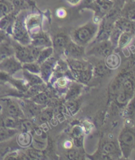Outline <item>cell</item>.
Listing matches in <instances>:
<instances>
[{"mask_svg":"<svg viewBox=\"0 0 135 160\" xmlns=\"http://www.w3.org/2000/svg\"><path fill=\"white\" fill-rule=\"evenodd\" d=\"M99 25L96 22H88L75 29L71 32V40L76 44L85 46L92 42L97 34Z\"/></svg>","mask_w":135,"mask_h":160,"instance_id":"cell-1","label":"cell"},{"mask_svg":"<svg viewBox=\"0 0 135 160\" xmlns=\"http://www.w3.org/2000/svg\"><path fill=\"white\" fill-rule=\"evenodd\" d=\"M11 34L14 40L19 44L27 46L30 44V35L25 24L20 19H16L11 28Z\"/></svg>","mask_w":135,"mask_h":160,"instance_id":"cell-2","label":"cell"},{"mask_svg":"<svg viewBox=\"0 0 135 160\" xmlns=\"http://www.w3.org/2000/svg\"><path fill=\"white\" fill-rule=\"evenodd\" d=\"M119 148L122 154L128 158L131 155L134 146V134L130 129L122 131L119 137Z\"/></svg>","mask_w":135,"mask_h":160,"instance_id":"cell-3","label":"cell"},{"mask_svg":"<svg viewBox=\"0 0 135 160\" xmlns=\"http://www.w3.org/2000/svg\"><path fill=\"white\" fill-rule=\"evenodd\" d=\"M14 48V56L19 60L21 63L35 62L34 61L31 54V46L22 45L15 40L11 43Z\"/></svg>","mask_w":135,"mask_h":160,"instance_id":"cell-4","label":"cell"},{"mask_svg":"<svg viewBox=\"0 0 135 160\" xmlns=\"http://www.w3.org/2000/svg\"><path fill=\"white\" fill-rule=\"evenodd\" d=\"M114 47L109 40L96 43L91 46L88 54L92 55L96 57L106 58L109 54L113 52Z\"/></svg>","mask_w":135,"mask_h":160,"instance_id":"cell-5","label":"cell"},{"mask_svg":"<svg viewBox=\"0 0 135 160\" xmlns=\"http://www.w3.org/2000/svg\"><path fill=\"white\" fill-rule=\"evenodd\" d=\"M22 69V63L14 55L6 58L0 62V70L6 72L10 75H13Z\"/></svg>","mask_w":135,"mask_h":160,"instance_id":"cell-6","label":"cell"},{"mask_svg":"<svg viewBox=\"0 0 135 160\" xmlns=\"http://www.w3.org/2000/svg\"><path fill=\"white\" fill-rule=\"evenodd\" d=\"M30 45L40 48L51 47L52 41L47 33L40 30L30 35Z\"/></svg>","mask_w":135,"mask_h":160,"instance_id":"cell-7","label":"cell"},{"mask_svg":"<svg viewBox=\"0 0 135 160\" xmlns=\"http://www.w3.org/2000/svg\"><path fill=\"white\" fill-rule=\"evenodd\" d=\"M63 52L69 58L79 59L84 56L85 49L84 46H80L72 40H70L65 46Z\"/></svg>","mask_w":135,"mask_h":160,"instance_id":"cell-8","label":"cell"},{"mask_svg":"<svg viewBox=\"0 0 135 160\" xmlns=\"http://www.w3.org/2000/svg\"><path fill=\"white\" fill-rule=\"evenodd\" d=\"M5 110L8 116L16 119H24V113L20 106L15 101L8 99L5 101Z\"/></svg>","mask_w":135,"mask_h":160,"instance_id":"cell-9","label":"cell"},{"mask_svg":"<svg viewBox=\"0 0 135 160\" xmlns=\"http://www.w3.org/2000/svg\"><path fill=\"white\" fill-rule=\"evenodd\" d=\"M113 0H94L92 3L93 8L98 14V17L106 15L113 7Z\"/></svg>","mask_w":135,"mask_h":160,"instance_id":"cell-10","label":"cell"},{"mask_svg":"<svg viewBox=\"0 0 135 160\" xmlns=\"http://www.w3.org/2000/svg\"><path fill=\"white\" fill-rule=\"evenodd\" d=\"M24 24L30 35L40 31L42 24L41 16L38 14L30 15L27 18Z\"/></svg>","mask_w":135,"mask_h":160,"instance_id":"cell-11","label":"cell"},{"mask_svg":"<svg viewBox=\"0 0 135 160\" xmlns=\"http://www.w3.org/2000/svg\"><path fill=\"white\" fill-rule=\"evenodd\" d=\"M113 26L121 32H134V21L123 17H119L115 20Z\"/></svg>","mask_w":135,"mask_h":160,"instance_id":"cell-12","label":"cell"},{"mask_svg":"<svg viewBox=\"0 0 135 160\" xmlns=\"http://www.w3.org/2000/svg\"><path fill=\"white\" fill-rule=\"evenodd\" d=\"M69 41L68 36L64 33H59L55 36L52 41L53 49L57 52H63L65 46Z\"/></svg>","mask_w":135,"mask_h":160,"instance_id":"cell-13","label":"cell"},{"mask_svg":"<svg viewBox=\"0 0 135 160\" xmlns=\"http://www.w3.org/2000/svg\"><path fill=\"white\" fill-rule=\"evenodd\" d=\"M55 63H56V60L51 57L46 60L44 62H43L40 65V73L42 78L47 81L50 77L52 74V69L53 68V66Z\"/></svg>","mask_w":135,"mask_h":160,"instance_id":"cell-14","label":"cell"},{"mask_svg":"<svg viewBox=\"0 0 135 160\" xmlns=\"http://www.w3.org/2000/svg\"><path fill=\"white\" fill-rule=\"evenodd\" d=\"M13 55H14V48L11 43L7 40L0 42V62Z\"/></svg>","mask_w":135,"mask_h":160,"instance_id":"cell-15","label":"cell"},{"mask_svg":"<svg viewBox=\"0 0 135 160\" xmlns=\"http://www.w3.org/2000/svg\"><path fill=\"white\" fill-rule=\"evenodd\" d=\"M104 63L109 69H116L121 64V58L118 53L112 52L105 58Z\"/></svg>","mask_w":135,"mask_h":160,"instance_id":"cell-16","label":"cell"},{"mask_svg":"<svg viewBox=\"0 0 135 160\" xmlns=\"http://www.w3.org/2000/svg\"><path fill=\"white\" fill-rule=\"evenodd\" d=\"M17 142L21 147L27 148L32 144V137L29 132L22 131L17 135Z\"/></svg>","mask_w":135,"mask_h":160,"instance_id":"cell-17","label":"cell"},{"mask_svg":"<svg viewBox=\"0 0 135 160\" xmlns=\"http://www.w3.org/2000/svg\"><path fill=\"white\" fill-rule=\"evenodd\" d=\"M72 73L74 77L78 79L81 82L87 83L91 80L93 71L91 68H89L81 71H72Z\"/></svg>","mask_w":135,"mask_h":160,"instance_id":"cell-18","label":"cell"},{"mask_svg":"<svg viewBox=\"0 0 135 160\" xmlns=\"http://www.w3.org/2000/svg\"><path fill=\"white\" fill-rule=\"evenodd\" d=\"M121 14L122 17L128 18V19L134 21V15H135V8L134 3L133 1H128L123 6L122 9Z\"/></svg>","mask_w":135,"mask_h":160,"instance_id":"cell-19","label":"cell"},{"mask_svg":"<svg viewBox=\"0 0 135 160\" xmlns=\"http://www.w3.org/2000/svg\"><path fill=\"white\" fill-rule=\"evenodd\" d=\"M15 21L13 12L8 15L0 17V30L8 32L9 28H11L12 24Z\"/></svg>","mask_w":135,"mask_h":160,"instance_id":"cell-20","label":"cell"},{"mask_svg":"<svg viewBox=\"0 0 135 160\" xmlns=\"http://www.w3.org/2000/svg\"><path fill=\"white\" fill-rule=\"evenodd\" d=\"M134 33L132 32H121L118 42V47L120 49H123L131 44L132 40L133 39Z\"/></svg>","mask_w":135,"mask_h":160,"instance_id":"cell-21","label":"cell"},{"mask_svg":"<svg viewBox=\"0 0 135 160\" xmlns=\"http://www.w3.org/2000/svg\"><path fill=\"white\" fill-rule=\"evenodd\" d=\"M23 76L25 81L30 87L33 85L43 84V79L38 75H36V74L30 73L26 70H24Z\"/></svg>","mask_w":135,"mask_h":160,"instance_id":"cell-22","label":"cell"},{"mask_svg":"<svg viewBox=\"0 0 135 160\" xmlns=\"http://www.w3.org/2000/svg\"><path fill=\"white\" fill-rule=\"evenodd\" d=\"M68 63L72 71H81L90 68L88 63H86L84 61H81L77 59L69 58Z\"/></svg>","mask_w":135,"mask_h":160,"instance_id":"cell-23","label":"cell"},{"mask_svg":"<svg viewBox=\"0 0 135 160\" xmlns=\"http://www.w3.org/2000/svg\"><path fill=\"white\" fill-rule=\"evenodd\" d=\"M18 130L5 127H0V142H5L13 138L17 134Z\"/></svg>","mask_w":135,"mask_h":160,"instance_id":"cell-24","label":"cell"},{"mask_svg":"<svg viewBox=\"0 0 135 160\" xmlns=\"http://www.w3.org/2000/svg\"><path fill=\"white\" fill-rule=\"evenodd\" d=\"M102 152L103 156L105 158H112L113 155L116 154L118 153V147L116 144L113 142H108L104 144L102 147Z\"/></svg>","mask_w":135,"mask_h":160,"instance_id":"cell-25","label":"cell"},{"mask_svg":"<svg viewBox=\"0 0 135 160\" xmlns=\"http://www.w3.org/2000/svg\"><path fill=\"white\" fill-rule=\"evenodd\" d=\"M82 90V86L78 84H73L68 90L66 94V100H77L78 96L80 95Z\"/></svg>","mask_w":135,"mask_h":160,"instance_id":"cell-26","label":"cell"},{"mask_svg":"<svg viewBox=\"0 0 135 160\" xmlns=\"http://www.w3.org/2000/svg\"><path fill=\"white\" fill-rule=\"evenodd\" d=\"M14 12V7L10 0H0V17Z\"/></svg>","mask_w":135,"mask_h":160,"instance_id":"cell-27","label":"cell"},{"mask_svg":"<svg viewBox=\"0 0 135 160\" xmlns=\"http://www.w3.org/2000/svg\"><path fill=\"white\" fill-rule=\"evenodd\" d=\"M53 53V49L52 46L42 48L40 52L38 57L37 59H36V62L40 65L43 62H44L46 60H47L48 58H50L52 56Z\"/></svg>","mask_w":135,"mask_h":160,"instance_id":"cell-28","label":"cell"},{"mask_svg":"<svg viewBox=\"0 0 135 160\" xmlns=\"http://www.w3.org/2000/svg\"><path fill=\"white\" fill-rule=\"evenodd\" d=\"M38 119L40 123H46L52 119L53 113V111L50 109H46L43 111H40V113L37 115Z\"/></svg>","mask_w":135,"mask_h":160,"instance_id":"cell-29","label":"cell"},{"mask_svg":"<svg viewBox=\"0 0 135 160\" xmlns=\"http://www.w3.org/2000/svg\"><path fill=\"white\" fill-rule=\"evenodd\" d=\"M21 119H16L11 117H8L3 121V127L9 128H15L18 129L20 127Z\"/></svg>","mask_w":135,"mask_h":160,"instance_id":"cell-30","label":"cell"},{"mask_svg":"<svg viewBox=\"0 0 135 160\" xmlns=\"http://www.w3.org/2000/svg\"><path fill=\"white\" fill-rule=\"evenodd\" d=\"M14 7V11L27 9L32 5L31 0H10Z\"/></svg>","mask_w":135,"mask_h":160,"instance_id":"cell-31","label":"cell"},{"mask_svg":"<svg viewBox=\"0 0 135 160\" xmlns=\"http://www.w3.org/2000/svg\"><path fill=\"white\" fill-rule=\"evenodd\" d=\"M22 67L24 70H26L30 73L36 74V75H38L40 73V65L36 62L22 63Z\"/></svg>","mask_w":135,"mask_h":160,"instance_id":"cell-32","label":"cell"},{"mask_svg":"<svg viewBox=\"0 0 135 160\" xmlns=\"http://www.w3.org/2000/svg\"><path fill=\"white\" fill-rule=\"evenodd\" d=\"M32 101L38 106H43L46 105L47 103L49 101V98L46 93L44 92H41L32 97Z\"/></svg>","mask_w":135,"mask_h":160,"instance_id":"cell-33","label":"cell"},{"mask_svg":"<svg viewBox=\"0 0 135 160\" xmlns=\"http://www.w3.org/2000/svg\"><path fill=\"white\" fill-rule=\"evenodd\" d=\"M108 70L109 69L106 67L104 61H100L95 65L93 72L98 76H103L106 75Z\"/></svg>","mask_w":135,"mask_h":160,"instance_id":"cell-34","label":"cell"},{"mask_svg":"<svg viewBox=\"0 0 135 160\" xmlns=\"http://www.w3.org/2000/svg\"><path fill=\"white\" fill-rule=\"evenodd\" d=\"M131 96L127 94L123 90L119 89L118 90V94H117L116 100L119 104H121V105H125V104L129 101V100L131 99Z\"/></svg>","mask_w":135,"mask_h":160,"instance_id":"cell-35","label":"cell"},{"mask_svg":"<svg viewBox=\"0 0 135 160\" xmlns=\"http://www.w3.org/2000/svg\"><path fill=\"white\" fill-rule=\"evenodd\" d=\"M27 155L29 158V159H40L44 157V153H43L42 150H36L35 148L28 149L27 151Z\"/></svg>","mask_w":135,"mask_h":160,"instance_id":"cell-36","label":"cell"},{"mask_svg":"<svg viewBox=\"0 0 135 160\" xmlns=\"http://www.w3.org/2000/svg\"><path fill=\"white\" fill-rule=\"evenodd\" d=\"M66 108L71 114L75 115L78 112V103L76 101V100H67V102L66 104Z\"/></svg>","mask_w":135,"mask_h":160,"instance_id":"cell-37","label":"cell"},{"mask_svg":"<svg viewBox=\"0 0 135 160\" xmlns=\"http://www.w3.org/2000/svg\"><path fill=\"white\" fill-rule=\"evenodd\" d=\"M21 128L22 131H27V132H30V131L32 130L33 128V125L32 124V122L28 121H21V124H20V127Z\"/></svg>","mask_w":135,"mask_h":160,"instance_id":"cell-38","label":"cell"},{"mask_svg":"<svg viewBox=\"0 0 135 160\" xmlns=\"http://www.w3.org/2000/svg\"><path fill=\"white\" fill-rule=\"evenodd\" d=\"M11 75L6 72L0 70V82H9L11 79Z\"/></svg>","mask_w":135,"mask_h":160,"instance_id":"cell-39","label":"cell"},{"mask_svg":"<svg viewBox=\"0 0 135 160\" xmlns=\"http://www.w3.org/2000/svg\"><path fill=\"white\" fill-rule=\"evenodd\" d=\"M82 133H83L82 128L81 127H75L74 128L72 129V136L73 137V138L78 137L81 136H83Z\"/></svg>","mask_w":135,"mask_h":160,"instance_id":"cell-40","label":"cell"},{"mask_svg":"<svg viewBox=\"0 0 135 160\" xmlns=\"http://www.w3.org/2000/svg\"><path fill=\"white\" fill-rule=\"evenodd\" d=\"M79 156V152L76 150H72L68 153V158L70 159H78Z\"/></svg>","mask_w":135,"mask_h":160,"instance_id":"cell-41","label":"cell"},{"mask_svg":"<svg viewBox=\"0 0 135 160\" xmlns=\"http://www.w3.org/2000/svg\"><path fill=\"white\" fill-rule=\"evenodd\" d=\"M73 142H74V144L77 147H78V148L82 147V144H83V136L73 138Z\"/></svg>","mask_w":135,"mask_h":160,"instance_id":"cell-42","label":"cell"},{"mask_svg":"<svg viewBox=\"0 0 135 160\" xmlns=\"http://www.w3.org/2000/svg\"><path fill=\"white\" fill-rule=\"evenodd\" d=\"M57 84L59 87H65L67 84V81L65 78H59L57 81Z\"/></svg>","mask_w":135,"mask_h":160,"instance_id":"cell-43","label":"cell"},{"mask_svg":"<svg viewBox=\"0 0 135 160\" xmlns=\"http://www.w3.org/2000/svg\"><path fill=\"white\" fill-rule=\"evenodd\" d=\"M134 106L133 104L132 103H130L129 106H128L127 109V111H126V113H127V116H131V115H132L133 113H134Z\"/></svg>","mask_w":135,"mask_h":160,"instance_id":"cell-44","label":"cell"},{"mask_svg":"<svg viewBox=\"0 0 135 160\" xmlns=\"http://www.w3.org/2000/svg\"><path fill=\"white\" fill-rule=\"evenodd\" d=\"M67 2L69 4H70L71 5H78L80 2H81V0H66Z\"/></svg>","mask_w":135,"mask_h":160,"instance_id":"cell-45","label":"cell"}]
</instances>
